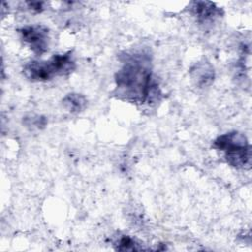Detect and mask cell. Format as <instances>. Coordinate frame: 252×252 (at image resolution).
I'll return each mask as SVG.
<instances>
[{"label":"cell","mask_w":252,"mask_h":252,"mask_svg":"<svg viewBox=\"0 0 252 252\" xmlns=\"http://www.w3.org/2000/svg\"><path fill=\"white\" fill-rule=\"evenodd\" d=\"M21 39L36 54L41 55L48 50L49 32L42 25L25 26L18 30Z\"/></svg>","instance_id":"277c9868"},{"label":"cell","mask_w":252,"mask_h":252,"mask_svg":"<svg viewBox=\"0 0 252 252\" xmlns=\"http://www.w3.org/2000/svg\"><path fill=\"white\" fill-rule=\"evenodd\" d=\"M115 246V248L120 251H138L143 249L139 243H137L132 237L128 235H122L116 242Z\"/></svg>","instance_id":"ba28073f"},{"label":"cell","mask_w":252,"mask_h":252,"mask_svg":"<svg viewBox=\"0 0 252 252\" xmlns=\"http://www.w3.org/2000/svg\"><path fill=\"white\" fill-rule=\"evenodd\" d=\"M121 59L123 66L115 74L116 96L137 104L157 102L161 93L153 80L150 53L144 50L126 52Z\"/></svg>","instance_id":"6da1fadb"},{"label":"cell","mask_w":252,"mask_h":252,"mask_svg":"<svg viewBox=\"0 0 252 252\" xmlns=\"http://www.w3.org/2000/svg\"><path fill=\"white\" fill-rule=\"evenodd\" d=\"M213 147L224 152L226 162L236 168H249L251 165V147L244 134L229 132L219 136Z\"/></svg>","instance_id":"3957f363"},{"label":"cell","mask_w":252,"mask_h":252,"mask_svg":"<svg viewBox=\"0 0 252 252\" xmlns=\"http://www.w3.org/2000/svg\"><path fill=\"white\" fill-rule=\"evenodd\" d=\"M26 4L28 5V8L35 11V12H41L43 10V2H38V1H32V2H26Z\"/></svg>","instance_id":"30bf717a"},{"label":"cell","mask_w":252,"mask_h":252,"mask_svg":"<svg viewBox=\"0 0 252 252\" xmlns=\"http://www.w3.org/2000/svg\"><path fill=\"white\" fill-rule=\"evenodd\" d=\"M190 8L200 24H212L223 14L220 8L210 1H194Z\"/></svg>","instance_id":"5b68a950"},{"label":"cell","mask_w":252,"mask_h":252,"mask_svg":"<svg viewBox=\"0 0 252 252\" xmlns=\"http://www.w3.org/2000/svg\"><path fill=\"white\" fill-rule=\"evenodd\" d=\"M76 68L72 51L54 54L45 61H31L23 68V74L32 82H45L56 76H66Z\"/></svg>","instance_id":"7a4b0ae2"},{"label":"cell","mask_w":252,"mask_h":252,"mask_svg":"<svg viewBox=\"0 0 252 252\" xmlns=\"http://www.w3.org/2000/svg\"><path fill=\"white\" fill-rule=\"evenodd\" d=\"M24 124L27 127H32V128H43L46 125V118L43 116H30L25 117L23 120Z\"/></svg>","instance_id":"9c48e42d"},{"label":"cell","mask_w":252,"mask_h":252,"mask_svg":"<svg viewBox=\"0 0 252 252\" xmlns=\"http://www.w3.org/2000/svg\"><path fill=\"white\" fill-rule=\"evenodd\" d=\"M87 98L78 93H69L62 99V106L68 112L76 114L82 112L87 107Z\"/></svg>","instance_id":"52a82bcc"},{"label":"cell","mask_w":252,"mask_h":252,"mask_svg":"<svg viewBox=\"0 0 252 252\" xmlns=\"http://www.w3.org/2000/svg\"><path fill=\"white\" fill-rule=\"evenodd\" d=\"M190 75L195 86L198 88H206L210 86L215 79V71L213 66L205 60L196 63L191 68Z\"/></svg>","instance_id":"8992f818"}]
</instances>
